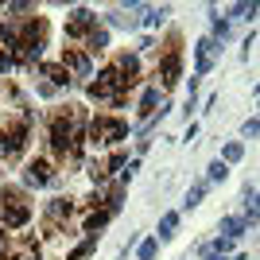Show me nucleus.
<instances>
[{
  "instance_id": "nucleus-2",
  "label": "nucleus",
  "mask_w": 260,
  "mask_h": 260,
  "mask_svg": "<svg viewBox=\"0 0 260 260\" xmlns=\"http://www.w3.org/2000/svg\"><path fill=\"white\" fill-rule=\"evenodd\" d=\"M179 74H183V54H179V51H167V54L159 58V66H155L152 78H159L163 89H171L175 82H179Z\"/></svg>"
},
{
  "instance_id": "nucleus-13",
  "label": "nucleus",
  "mask_w": 260,
  "mask_h": 260,
  "mask_svg": "<svg viewBox=\"0 0 260 260\" xmlns=\"http://www.w3.org/2000/svg\"><path fill=\"white\" fill-rule=\"evenodd\" d=\"M245 229H249V225H245V217H221V237H233V241H237Z\"/></svg>"
},
{
  "instance_id": "nucleus-22",
  "label": "nucleus",
  "mask_w": 260,
  "mask_h": 260,
  "mask_svg": "<svg viewBox=\"0 0 260 260\" xmlns=\"http://www.w3.org/2000/svg\"><path fill=\"white\" fill-rule=\"evenodd\" d=\"M155 249H159L155 241H140V249H136V256H140V260H155Z\"/></svg>"
},
{
  "instance_id": "nucleus-27",
  "label": "nucleus",
  "mask_w": 260,
  "mask_h": 260,
  "mask_svg": "<svg viewBox=\"0 0 260 260\" xmlns=\"http://www.w3.org/2000/svg\"><path fill=\"white\" fill-rule=\"evenodd\" d=\"M136 51H140V54H148V51H155V39H152V35H144V39H140V47H136Z\"/></svg>"
},
{
  "instance_id": "nucleus-1",
  "label": "nucleus",
  "mask_w": 260,
  "mask_h": 260,
  "mask_svg": "<svg viewBox=\"0 0 260 260\" xmlns=\"http://www.w3.org/2000/svg\"><path fill=\"white\" fill-rule=\"evenodd\" d=\"M86 136L93 144H120L124 136H128V124H124L120 117H93L89 128H86Z\"/></svg>"
},
{
  "instance_id": "nucleus-11",
  "label": "nucleus",
  "mask_w": 260,
  "mask_h": 260,
  "mask_svg": "<svg viewBox=\"0 0 260 260\" xmlns=\"http://www.w3.org/2000/svg\"><path fill=\"white\" fill-rule=\"evenodd\" d=\"M167 16H171V8H167V4H159V8H144V23H148V27H163V23H167Z\"/></svg>"
},
{
  "instance_id": "nucleus-20",
  "label": "nucleus",
  "mask_w": 260,
  "mask_h": 260,
  "mask_svg": "<svg viewBox=\"0 0 260 260\" xmlns=\"http://www.w3.org/2000/svg\"><path fill=\"white\" fill-rule=\"evenodd\" d=\"M86 171H89V179H93V183H98V186H101V183H105V179H109V167H105V163H101V159H98V163H89Z\"/></svg>"
},
{
  "instance_id": "nucleus-17",
  "label": "nucleus",
  "mask_w": 260,
  "mask_h": 260,
  "mask_svg": "<svg viewBox=\"0 0 260 260\" xmlns=\"http://www.w3.org/2000/svg\"><path fill=\"white\" fill-rule=\"evenodd\" d=\"M241 155H245V144L241 140H229L225 148H221V163H237Z\"/></svg>"
},
{
  "instance_id": "nucleus-15",
  "label": "nucleus",
  "mask_w": 260,
  "mask_h": 260,
  "mask_svg": "<svg viewBox=\"0 0 260 260\" xmlns=\"http://www.w3.org/2000/svg\"><path fill=\"white\" fill-rule=\"evenodd\" d=\"M155 105H159V89H144V98H140V117H155Z\"/></svg>"
},
{
  "instance_id": "nucleus-31",
  "label": "nucleus",
  "mask_w": 260,
  "mask_h": 260,
  "mask_svg": "<svg viewBox=\"0 0 260 260\" xmlns=\"http://www.w3.org/2000/svg\"><path fill=\"white\" fill-rule=\"evenodd\" d=\"M249 210H252V214H260V194H256V198L249 202Z\"/></svg>"
},
{
  "instance_id": "nucleus-10",
  "label": "nucleus",
  "mask_w": 260,
  "mask_h": 260,
  "mask_svg": "<svg viewBox=\"0 0 260 260\" xmlns=\"http://www.w3.org/2000/svg\"><path fill=\"white\" fill-rule=\"evenodd\" d=\"M47 214H51L54 221H62V217H70V214H74V198H54L51 206H47Z\"/></svg>"
},
{
  "instance_id": "nucleus-3",
  "label": "nucleus",
  "mask_w": 260,
  "mask_h": 260,
  "mask_svg": "<svg viewBox=\"0 0 260 260\" xmlns=\"http://www.w3.org/2000/svg\"><path fill=\"white\" fill-rule=\"evenodd\" d=\"M27 144V120H20L16 128H0V155H20Z\"/></svg>"
},
{
  "instance_id": "nucleus-5",
  "label": "nucleus",
  "mask_w": 260,
  "mask_h": 260,
  "mask_svg": "<svg viewBox=\"0 0 260 260\" xmlns=\"http://www.w3.org/2000/svg\"><path fill=\"white\" fill-rule=\"evenodd\" d=\"M62 66H66V70H70V78H89V74H93V62H89V54L86 51H70V47H66V51H62Z\"/></svg>"
},
{
  "instance_id": "nucleus-24",
  "label": "nucleus",
  "mask_w": 260,
  "mask_h": 260,
  "mask_svg": "<svg viewBox=\"0 0 260 260\" xmlns=\"http://www.w3.org/2000/svg\"><path fill=\"white\" fill-rule=\"evenodd\" d=\"M4 12H12V16H23V12H31V4H23V0H16V4H0Z\"/></svg>"
},
{
  "instance_id": "nucleus-25",
  "label": "nucleus",
  "mask_w": 260,
  "mask_h": 260,
  "mask_svg": "<svg viewBox=\"0 0 260 260\" xmlns=\"http://www.w3.org/2000/svg\"><path fill=\"white\" fill-rule=\"evenodd\" d=\"M210 249H214V252H221V256H225V252L233 249V237H217L214 245H210Z\"/></svg>"
},
{
  "instance_id": "nucleus-29",
  "label": "nucleus",
  "mask_w": 260,
  "mask_h": 260,
  "mask_svg": "<svg viewBox=\"0 0 260 260\" xmlns=\"http://www.w3.org/2000/svg\"><path fill=\"white\" fill-rule=\"evenodd\" d=\"M210 66H214L210 58H198V62H194V70H198V74H210Z\"/></svg>"
},
{
  "instance_id": "nucleus-6",
  "label": "nucleus",
  "mask_w": 260,
  "mask_h": 260,
  "mask_svg": "<svg viewBox=\"0 0 260 260\" xmlns=\"http://www.w3.org/2000/svg\"><path fill=\"white\" fill-rule=\"evenodd\" d=\"M39 74L51 82L54 89H62V86H74V78H70V70H66L62 62H47V66H39Z\"/></svg>"
},
{
  "instance_id": "nucleus-21",
  "label": "nucleus",
  "mask_w": 260,
  "mask_h": 260,
  "mask_svg": "<svg viewBox=\"0 0 260 260\" xmlns=\"http://www.w3.org/2000/svg\"><path fill=\"white\" fill-rule=\"evenodd\" d=\"M105 167H109V171H124V167H128V155H124V152H113Z\"/></svg>"
},
{
  "instance_id": "nucleus-30",
  "label": "nucleus",
  "mask_w": 260,
  "mask_h": 260,
  "mask_svg": "<svg viewBox=\"0 0 260 260\" xmlns=\"http://www.w3.org/2000/svg\"><path fill=\"white\" fill-rule=\"evenodd\" d=\"M39 98H54V86H51V82H39Z\"/></svg>"
},
{
  "instance_id": "nucleus-19",
  "label": "nucleus",
  "mask_w": 260,
  "mask_h": 260,
  "mask_svg": "<svg viewBox=\"0 0 260 260\" xmlns=\"http://www.w3.org/2000/svg\"><path fill=\"white\" fill-rule=\"evenodd\" d=\"M93 245H98V237H86V241H82V245H78V249L70 252V256H66V260H89V252H93Z\"/></svg>"
},
{
  "instance_id": "nucleus-16",
  "label": "nucleus",
  "mask_w": 260,
  "mask_h": 260,
  "mask_svg": "<svg viewBox=\"0 0 260 260\" xmlns=\"http://www.w3.org/2000/svg\"><path fill=\"white\" fill-rule=\"evenodd\" d=\"M175 229H179V214L171 210V214H163V217H159V241H171V237H175Z\"/></svg>"
},
{
  "instance_id": "nucleus-28",
  "label": "nucleus",
  "mask_w": 260,
  "mask_h": 260,
  "mask_svg": "<svg viewBox=\"0 0 260 260\" xmlns=\"http://www.w3.org/2000/svg\"><path fill=\"white\" fill-rule=\"evenodd\" d=\"M202 256H206V260H229V256H221V252H214L210 245H202Z\"/></svg>"
},
{
  "instance_id": "nucleus-7",
  "label": "nucleus",
  "mask_w": 260,
  "mask_h": 260,
  "mask_svg": "<svg viewBox=\"0 0 260 260\" xmlns=\"http://www.w3.org/2000/svg\"><path fill=\"white\" fill-rule=\"evenodd\" d=\"M70 27H78V31H98V16H93V12L89 8H74L70 12Z\"/></svg>"
},
{
  "instance_id": "nucleus-4",
  "label": "nucleus",
  "mask_w": 260,
  "mask_h": 260,
  "mask_svg": "<svg viewBox=\"0 0 260 260\" xmlns=\"http://www.w3.org/2000/svg\"><path fill=\"white\" fill-rule=\"evenodd\" d=\"M51 179H54V163L51 159H31L27 171H23V183L27 186H51Z\"/></svg>"
},
{
  "instance_id": "nucleus-12",
  "label": "nucleus",
  "mask_w": 260,
  "mask_h": 260,
  "mask_svg": "<svg viewBox=\"0 0 260 260\" xmlns=\"http://www.w3.org/2000/svg\"><path fill=\"white\" fill-rule=\"evenodd\" d=\"M210 16H214V35H210V39H214V43H225L229 35H233L229 20H221V16H217V8H210Z\"/></svg>"
},
{
  "instance_id": "nucleus-23",
  "label": "nucleus",
  "mask_w": 260,
  "mask_h": 260,
  "mask_svg": "<svg viewBox=\"0 0 260 260\" xmlns=\"http://www.w3.org/2000/svg\"><path fill=\"white\" fill-rule=\"evenodd\" d=\"M241 132H245V136H260V117H249L241 124Z\"/></svg>"
},
{
  "instance_id": "nucleus-14",
  "label": "nucleus",
  "mask_w": 260,
  "mask_h": 260,
  "mask_svg": "<svg viewBox=\"0 0 260 260\" xmlns=\"http://www.w3.org/2000/svg\"><path fill=\"white\" fill-rule=\"evenodd\" d=\"M206 190H210V183H206V179H202V183H194V186H190V190H186V198H183V206H186V210H194L198 202H202V198H206Z\"/></svg>"
},
{
  "instance_id": "nucleus-8",
  "label": "nucleus",
  "mask_w": 260,
  "mask_h": 260,
  "mask_svg": "<svg viewBox=\"0 0 260 260\" xmlns=\"http://www.w3.org/2000/svg\"><path fill=\"white\" fill-rule=\"evenodd\" d=\"M109 210H89L86 214V221H82V229H86V237H98V229H105L109 225Z\"/></svg>"
},
{
  "instance_id": "nucleus-18",
  "label": "nucleus",
  "mask_w": 260,
  "mask_h": 260,
  "mask_svg": "<svg viewBox=\"0 0 260 260\" xmlns=\"http://www.w3.org/2000/svg\"><path fill=\"white\" fill-rule=\"evenodd\" d=\"M225 175H229V163L214 159V163H210V175H206V183H225Z\"/></svg>"
},
{
  "instance_id": "nucleus-9",
  "label": "nucleus",
  "mask_w": 260,
  "mask_h": 260,
  "mask_svg": "<svg viewBox=\"0 0 260 260\" xmlns=\"http://www.w3.org/2000/svg\"><path fill=\"white\" fill-rule=\"evenodd\" d=\"M105 47H109V31H105V27H98V31L86 35V54H101Z\"/></svg>"
},
{
  "instance_id": "nucleus-26",
  "label": "nucleus",
  "mask_w": 260,
  "mask_h": 260,
  "mask_svg": "<svg viewBox=\"0 0 260 260\" xmlns=\"http://www.w3.org/2000/svg\"><path fill=\"white\" fill-rule=\"evenodd\" d=\"M12 66H16V54H8V51H4V54H0V74H8Z\"/></svg>"
}]
</instances>
